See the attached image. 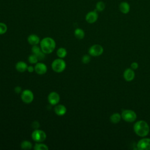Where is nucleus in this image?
Listing matches in <instances>:
<instances>
[{
    "label": "nucleus",
    "mask_w": 150,
    "mask_h": 150,
    "mask_svg": "<svg viewBox=\"0 0 150 150\" xmlns=\"http://www.w3.org/2000/svg\"><path fill=\"white\" fill-rule=\"evenodd\" d=\"M149 130V126L145 121H138L134 125V132L140 137H145L148 135Z\"/></svg>",
    "instance_id": "obj_1"
},
{
    "label": "nucleus",
    "mask_w": 150,
    "mask_h": 150,
    "mask_svg": "<svg viewBox=\"0 0 150 150\" xmlns=\"http://www.w3.org/2000/svg\"><path fill=\"white\" fill-rule=\"evenodd\" d=\"M40 47L43 53L50 54L54 51L56 47V42L52 38L46 37L40 40Z\"/></svg>",
    "instance_id": "obj_2"
},
{
    "label": "nucleus",
    "mask_w": 150,
    "mask_h": 150,
    "mask_svg": "<svg viewBox=\"0 0 150 150\" xmlns=\"http://www.w3.org/2000/svg\"><path fill=\"white\" fill-rule=\"evenodd\" d=\"M51 66L54 71L56 73H62L65 70L66 63L62 59L58 58L52 62Z\"/></svg>",
    "instance_id": "obj_3"
},
{
    "label": "nucleus",
    "mask_w": 150,
    "mask_h": 150,
    "mask_svg": "<svg viewBox=\"0 0 150 150\" xmlns=\"http://www.w3.org/2000/svg\"><path fill=\"white\" fill-rule=\"evenodd\" d=\"M121 118L125 121L128 122H134L137 119L136 112L131 110H122L121 114Z\"/></svg>",
    "instance_id": "obj_4"
},
{
    "label": "nucleus",
    "mask_w": 150,
    "mask_h": 150,
    "mask_svg": "<svg viewBox=\"0 0 150 150\" xmlns=\"http://www.w3.org/2000/svg\"><path fill=\"white\" fill-rule=\"evenodd\" d=\"M32 138L36 142H43L46 138V134L43 130L36 129L32 133Z\"/></svg>",
    "instance_id": "obj_5"
},
{
    "label": "nucleus",
    "mask_w": 150,
    "mask_h": 150,
    "mask_svg": "<svg viewBox=\"0 0 150 150\" xmlns=\"http://www.w3.org/2000/svg\"><path fill=\"white\" fill-rule=\"evenodd\" d=\"M21 98L23 103L26 104H30L34 99V95L32 91L26 89L22 91Z\"/></svg>",
    "instance_id": "obj_6"
},
{
    "label": "nucleus",
    "mask_w": 150,
    "mask_h": 150,
    "mask_svg": "<svg viewBox=\"0 0 150 150\" xmlns=\"http://www.w3.org/2000/svg\"><path fill=\"white\" fill-rule=\"evenodd\" d=\"M103 52L104 49L103 46L98 44H96L91 46L88 50L89 54L94 57H97L101 55Z\"/></svg>",
    "instance_id": "obj_7"
},
{
    "label": "nucleus",
    "mask_w": 150,
    "mask_h": 150,
    "mask_svg": "<svg viewBox=\"0 0 150 150\" xmlns=\"http://www.w3.org/2000/svg\"><path fill=\"white\" fill-rule=\"evenodd\" d=\"M137 147L139 150H150V138L143 137L137 142Z\"/></svg>",
    "instance_id": "obj_8"
},
{
    "label": "nucleus",
    "mask_w": 150,
    "mask_h": 150,
    "mask_svg": "<svg viewBox=\"0 0 150 150\" xmlns=\"http://www.w3.org/2000/svg\"><path fill=\"white\" fill-rule=\"evenodd\" d=\"M98 18V12L96 10L89 11L85 16V19L86 22L88 23H95Z\"/></svg>",
    "instance_id": "obj_9"
},
{
    "label": "nucleus",
    "mask_w": 150,
    "mask_h": 150,
    "mask_svg": "<svg viewBox=\"0 0 150 150\" xmlns=\"http://www.w3.org/2000/svg\"><path fill=\"white\" fill-rule=\"evenodd\" d=\"M47 100L51 105H56L60 101V96L57 92L52 91L48 95Z\"/></svg>",
    "instance_id": "obj_10"
},
{
    "label": "nucleus",
    "mask_w": 150,
    "mask_h": 150,
    "mask_svg": "<svg viewBox=\"0 0 150 150\" xmlns=\"http://www.w3.org/2000/svg\"><path fill=\"white\" fill-rule=\"evenodd\" d=\"M47 67L46 65L43 63H41V62L37 63L35 66V71L37 74L39 75H42L45 74L47 72Z\"/></svg>",
    "instance_id": "obj_11"
},
{
    "label": "nucleus",
    "mask_w": 150,
    "mask_h": 150,
    "mask_svg": "<svg viewBox=\"0 0 150 150\" xmlns=\"http://www.w3.org/2000/svg\"><path fill=\"white\" fill-rule=\"evenodd\" d=\"M124 79L127 81H131L135 78V72L131 68H128L125 70L123 74Z\"/></svg>",
    "instance_id": "obj_12"
},
{
    "label": "nucleus",
    "mask_w": 150,
    "mask_h": 150,
    "mask_svg": "<svg viewBox=\"0 0 150 150\" xmlns=\"http://www.w3.org/2000/svg\"><path fill=\"white\" fill-rule=\"evenodd\" d=\"M54 111L56 115L59 116H62L66 113L67 108L64 105L57 104V105H56L54 108Z\"/></svg>",
    "instance_id": "obj_13"
},
{
    "label": "nucleus",
    "mask_w": 150,
    "mask_h": 150,
    "mask_svg": "<svg viewBox=\"0 0 150 150\" xmlns=\"http://www.w3.org/2000/svg\"><path fill=\"white\" fill-rule=\"evenodd\" d=\"M119 9L121 13L127 14L130 11V5L127 2L122 1L119 5Z\"/></svg>",
    "instance_id": "obj_14"
},
{
    "label": "nucleus",
    "mask_w": 150,
    "mask_h": 150,
    "mask_svg": "<svg viewBox=\"0 0 150 150\" xmlns=\"http://www.w3.org/2000/svg\"><path fill=\"white\" fill-rule=\"evenodd\" d=\"M28 43L33 46V45H37L40 43V38L39 37L35 34H32L30 35L28 37Z\"/></svg>",
    "instance_id": "obj_15"
},
{
    "label": "nucleus",
    "mask_w": 150,
    "mask_h": 150,
    "mask_svg": "<svg viewBox=\"0 0 150 150\" xmlns=\"http://www.w3.org/2000/svg\"><path fill=\"white\" fill-rule=\"evenodd\" d=\"M28 65L27 64L23 61H19L15 64L16 70L21 73H23L27 70Z\"/></svg>",
    "instance_id": "obj_16"
},
{
    "label": "nucleus",
    "mask_w": 150,
    "mask_h": 150,
    "mask_svg": "<svg viewBox=\"0 0 150 150\" xmlns=\"http://www.w3.org/2000/svg\"><path fill=\"white\" fill-rule=\"evenodd\" d=\"M121 118H122L120 114L118 112H115L111 115L110 117V120L112 124H117L121 121Z\"/></svg>",
    "instance_id": "obj_17"
},
{
    "label": "nucleus",
    "mask_w": 150,
    "mask_h": 150,
    "mask_svg": "<svg viewBox=\"0 0 150 150\" xmlns=\"http://www.w3.org/2000/svg\"><path fill=\"white\" fill-rule=\"evenodd\" d=\"M74 34L75 37L78 39H83L85 36L84 31L81 28H76L74 30Z\"/></svg>",
    "instance_id": "obj_18"
},
{
    "label": "nucleus",
    "mask_w": 150,
    "mask_h": 150,
    "mask_svg": "<svg viewBox=\"0 0 150 150\" xmlns=\"http://www.w3.org/2000/svg\"><path fill=\"white\" fill-rule=\"evenodd\" d=\"M33 149L35 150H47L49 147L42 142H36L33 146Z\"/></svg>",
    "instance_id": "obj_19"
},
{
    "label": "nucleus",
    "mask_w": 150,
    "mask_h": 150,
    "mask_svg": "<svg viewBox=\"0 0 150 150\" xmlns=\"http://www.w3.org/2000/svg\"><path fill=\"white\" fill-rule=\"evenodd\" d=\"M67 54V50L66 49L63 48V47H60L57 49V52H56V54L57 56L61 59H63L64 57H65L66 56Z\"/></svg>",
    "instance_id": "obj_20"
},
{
    "label": "nucleus",
    "mask_w": 150,
    "mask_h": 150,
    "mask_svg": "<svg viewBox=\"0 0 150 150\" xmlns=\"http://www.w3.org/2000/svg\"><path fill=\"white\" fill-rule=\"evenodd\" d=\"M105 8V3L103 1H100L96 3L95 10H96L97 12H102L104 10Z\"/></svg>",
    "instance_id": "obj_21"
},
{
    "label": "nucleus",
    "mask_w": 150,
    "mask_h": 150,
    "mask_svg": "<svg viewBox=\"0 0 150 150\" xmlns=\"http://www.w3.org/2000/svg\"><path fill=\"white\" fill-rule=\"evenodd\" d=\"M21 147L23 149H30L32 148V144L29 141H23L21 144Z\"/></svg>",
    "instance_id": "obj_22"
},
{
    "label": "nucleus",
    "mask_w": 150,
    "mask_h": 150,
    "mask_svg": "<svg viewBox=\"0 0 150 150\" xmlns=\"http://www.w3.org/2000/svg\"><path fill=\"white\" fill-rule=\"evenodd\" d=\"M28 61L31 64H36L39 60H38V59L37 58L36 56L34 54H30L29 56Z\"/></svg>",
    "instance_id": "obj_23"
},
{
    "label": "nucleus",
    "mask_w": 150,
    "mask_h": 150,
    "mask_svg": "<svg viewBox=\"0 0 150 150\" xmlns=\"http://www.w3.org/2000/svg\"><path fill=\"white\" fill-rule=\"evenodd\" d=\"M8 30L7 25L4 22H0V35L5 34Z\"/></svg>",
    "instance_id": "obj_24"
},
{
    "label": "nucleus",
    "mask_w": 150,
    "mask_h": 150,
    "mask_svg": "<svg viewBox=\"0 0 150 150\" xmlns=\"http://www.w3.org/2000/svg\"><path fill=\"white\" fill-rule=\"evenodd\" d=\"M31 50H32V53L35 55L38 54L39 52H40L42 51L40 47L38 46V45H33L31 49Z\"/></svg>",
    "instance_id": "obj_25"
},
{
    "label": "nucleus",
    "mask_w": 150,
    "mask_h": 150,
    "mask_svg": "<svg viewBox=\"0 0 150 150\" xmlns=\"http://www.w3.org/2000/svg\"><path fill=\"white\" fill-rule=\"evenodd\" d=\"M91 60V57L90 55H88V54H85L84 55L82 58H81V62L84 63V64H87Z\"/></svg>",
    "instance_id": "obj_26"
},
{
    "label": "nucleus",
    "mask_w": 150,
    "mask_h": 150,
    "mask_svg": "<svg viewBox=\"0 0 150 150\" xmlns=\"http://www.w3.org/2000/svg\"><path fill=\"white\" fill-rule=\"evenodd\" d=\"M37 58L38 59V60H42L45 58V53H43L42 51L39 52L38 54L36 55Z\"/></svg>",
    "instance_id": "obj_27"
},
{
    "label": "nucleus",
    "mask_w": 150,
    "mask_h": 150,
    "mask_svg": "<svg viewBox=\"0 0 150 150\" xmlns=\"http://www.w3.org/2000/svg\"><path fill=\"white\" fill-rule=\"evenodd\" d=\"M39 126H40V124H39V122L38 121H33V122L32 123V128H34L35 129H38L39 127Z\"/></svg>",
    "instance_id": "obj_28"
},
{
    "label": "nucleus",
    "mask_w": 150,
    "mask_h": 150,
    "mask_svg": "<svg viewBox=\"0 0 150 150\" xmlns=\"http://www.w3.org/2000/svg\"><path fill=\"white\" fill-rule=\"evenodd\" d=\"M138 66H139L138 63L137 62H132V63L131 64V68L132 69H133L134 70L137 69L138 68Z\"/></svg>",
    "instance_id": "obj_29"
},
{
    "label": "nucleus",
    "mask_w": 150,
    "mask_h": 150,
    "mask_svg": "<svg viewBox=\"0 0 150 150\" xmlns=\"http://www.w3.org/2000/svg\"><path fill=\"white\" fill-rule=\"evenodd\" d=\"M14 91L15 93L16 94H20L21 93H22V87L20 86H16L14 88Z\"/></svg>",
    "instance_id": "obj_30"
},
{
    "label": "nucleus",
    "mask_w": 150,
    "mask_h": 150,
    "mask_svg": "<svg viewBox=\"0 0 150 150\" xmlns=\"http://www.w3.org/2000/svg\"><path fill=\"white\" fill-rule=\"evenodd\" d=\"M27 70L29 73H32L35 71V67H33L32 66H28Z\"/></svg>",
    "instance_id": "obj_31"
}]
</instances>
